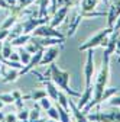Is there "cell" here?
<instances>
[{
    "instance_id": "1",
    "label": "cell",
    "mask_w": 120,
    "mask_h": 122,
    "mask_svg": "<svg viewBox=\"0 0 120 122\" xmlns=\"http://www.w3.org/2000/svg\"><path fill=\"white\" fill-rule=\"evenodd\" d=\"M49 79L59 87V89H62V92H65L67 95L72 96V97H80L81 93L77 90H74L71 89L69 86V79H71V74L69 71H65V70H61L56 64H49Z\"/></svg>"
},
{
    "instance_id": "2",
    "label": "cell",
    "mask_w": 120,
    "mask_h": 122,
    "mask_svg": "<svg viewBox=\"0 0 120 122\" xmlns=\"http://www.w3.org/2000/svg\"><path fill=\"white\" fill-rule=\"evenodd\" d=\"M113 32V28H104V29H100L98 32H96L94 35H91L85 42H83L78 50L80 51H87V50H94L97 47H106V44H107V39L110 36V34Z\"/></svg>"
},
{
    "instance_id": "3",
    "label": "cell",
    "mask_w": 120,
    "mask_h": 122,
    "mask_svg": "<svg viewBox=\"0 0 120 122\" xmlns=\"http://www.w3.org/2000/svg\"><path fill=\"white\" fill-rule=\"evenodd\" d=\"M90 122H120V108H111L106 111H97L87 113Z\"/></svg>"
},
{
    "instance_id": "4",
    "label": "cell",
    "mask_w": 120,
    "mask_h": 122,
    "mask_svg": "<svg viewBox=\"0 0 120 122\" xmlns=\"http://www.w3.org/2000/svg\"><path fill=\"white\" fill-rule=\"evenodd\" d=\"M32 36H36V38H61V39H65V35L61 32V30H58L56 28L51 26L49 23L39 25L32 32Z\"/></svg>"
},
{
    "instance_id": "5",
    "label": "cell",
    "mask_w": 120,
    "mask_h": 122,
    "mask_svg": "<svg viewBox=\"0 0 120 122\" xmlns=\"http://www.w3.org/2000/svg\"><path fill=\"white\" fill-rule=\"evenodd\" d=\"M87 58L84 66V77H85V86H91L93 79L96 74V66H94V50H87Z\"/></svg>"
},
{
    "instance_id": "6",
    "label": "cell",
    "mask_w": 120,
    "mask_h": 122,
    "mask_svg": "<svg viewBox=\"0 0 120 122\" xmlns=\"http://www.w3.org/2000/svg\"><path fill=\"white\" fill-rule=\"evenodd\" d=\"M48 19L51 18H39V16H28L23 22H22V34H29L32 35V32L43 23H48Z\"/></svg>"
},
{
    "instance_id": "7",
    "label": "cell",
    "mask_w": 120,
    "mask_h": 122,
    "mask_svg": "<svg viewBox=\"0 0 120 122\" xmlns=\"http://www.w3.org/2000/svg\"><path fill=\"white\" fill-rule=\"evenodd\" d=\"M58 55H59V47L58 45H51V47H48L46 50H43V54H42L39 66H49V64H52Z\"/></svg>"
},
{
    "instance_id": "8",
    "label": "cell",
    "mask_w": 120,
    "mask_h": 122,
    "mask_svg": "<svg viewBox=\"0 0 120 122\" xmlns=\"http://www.w3.org/2000/svg\"><path fill=\"white\" fill-rule=\"evenodd\" d=\"M69 12V6H61L58 7L54 13H52V18L49 19V25L54 28H58L64 22V19H67V15Z\"/></svg>"
},
{
    "instance_id": "9",
    "label": "cell",
    "mask_w": 120,
    "mask_h": 122,
    "mask_svg": "<svg viewBox=\"0 0 120 122\" xmlns=\"http://www.w3.org/2000/svg\"><path fill=\"white\" fill-rule=\"evenodd\" d=\"M43 50L45 48H42V50H39L38 52H35V54H32V58H31V61L22 68V70H19V76L22 77L23 74H28V73H31L35 67H38L39 66V63H41V58H42V54H43Z\"/></svg>"
},
{
    "instance_id": "10",
    "label": "cell",
    "mask_w": 120,
    "mask_h": 122,
    "mask_svg": "<svg viewBox=\"0 0 120 122\" xmlns=\"http://www.w3.org/2000/svg\"><path fill=\"white\" fill-rule=\"evenodd\" d=\"M0 70H2V81L3 83H13V81H16L20 76H19V70L16 68H10V70H6L5 68V64L0 67Z\"/></svg>"
},
{
    "instance_id": "11",
    "label": "cell",
    "mask_w": 120,
    "mask_h": 122,
    "mask_svg": "<svg viewBox=\"0 0 120 122\" xmlns=\"http://www.w3.org/2000/svg\"><path fill=\"white\" fill-rule=\"evenodd\" d=\"M93 90H94V87H93V84L91 86H85V89H84V92L81 93V96H80V100H78V103H77V106L83 111L85 106L88 105V102L91 100V97H93Z\"/></svg>"
},
{
    "instance_id": "12",
    "label": "cell",
    "mask_w": 120,
    "mask_h": 122,
    "mask_svg": "<svg viewBox=\"0 0 120 122\" xmlns=\"http://www.w3.org/2000/svg\"><path fill=\"white\" fill-rule=\"evenodd\" d=\"M69 111H71V115L74 116V119H75V122H90V119L87 118V115L71 99H69Z\"/></svg>"
},
{
    "instance_id": "13",
    "label": "cell",
    "mask_w": 120,
    "mask_h": 122,
    "mask_svg": "<svg viewBox=\"0 0 120 122\" xmlns=\"http://www.w3.org/2000/svg\"><path fill=\"white\" fill-rule=\"evenodd\" d=\"M83 20V16H81V13L77 12L75 15H74V18L71 19L69 22V26H68V32H67V36H74V34L77 32V29H78V25L81 23Z\"/></svg>"
},
{
    "instance_id": "14",
    "label": "cell",
    "mask_w": 120,
    "mask_h": 122,
    "mask_svg": "<svg viewBox=\"0 0 120 122\" xmlns=\"http://www.w3.org/2000/svg\"><path fill=\"white\" fill-rule=\"evenodd\" d=\"M36 38V36H33ZM36 41L39 42V45L42 48H46V47H51V45H62L65 39H61V38H36Z\"/></svg>"
},
{
    "instance_id": "15",
    "label": "cell",
    "mask_w": 120,
    "mask_h": 122,
    "mask_svg": "<svg viewBox=\"0 0 120 122\" xmlns=\"http://www.w3.org/2000/svg\"><path fill=\"white\" fill-rule=\"evenodd\" d=\"M97 5H98V0H80L78 2L81 12H93L97 9Z\"/></svg>"
},
{
    "instance_id": "16",
    "label": "cell",
    "mask_w": 120,
    "mask_h": 122,
    "mask_svg": "<svg viewBox=\"0 0 120 122\" xmlns=\"http://www.w3.org/2000/svg\"><path fill=\"white\" fill-rule=\"evenodd\" d=\"M18 19H19V13L18 12H12V15H9V16L0 23V29H10L14 23L18 22Z\"/></svg>"
},
{
    "instance_id": "17",
    "label": "cell",
    "mask_w": 120,
    "mask_h": 122,
    "mask_svg": "<svg viewBox=\"0 0 120 122\" xmlns=\"http://www.w3.org/2000/svg\"><path fill=\"white\" fill-rule=\"evenodd\" d=\"M31 38H32V35H29V34H22V35H19V36H16V38L10 39V44H12V47L20 48V47H25L26 42H29V39H31ZM7 41H9V39H7Z\"/></svg>"
},
{
    "instance_id": "18",
    "label": "cell",
    "mask_w": 120,
    "mask_h": 122,
    "mask_svg": "<svg viewBox=\"0 0 120 122\" xmlns=\"http://www.w3.org/2000/svg\"><path fill=\"white\" fill-rule=\"evenodd\" d=\"M48 96L46 95V90L45 89H33L29 95H25L23 99H32V100H41L42 97Z\"/></svg>"
},
{
    "instance_id": "19",
    "label": "cell",
    "mask_w": 120,
    "mask_h": 122,
    "mask_svg": "<svg viewBox=\"0 0 120 122\" xmlns=\"http://www.w3.org/2000/svg\"><path fill=\"white\" fill-rule=\"evenodd\" d=\"M48 15H49V0H39L38 16L39 18H46Z\"/></svg>"
},
{
    "instance_id": "20",
    "label": "cell",
    "mask_w": 120,
    "mask_h": 122,
    "mask_svg": "<svg viewBox=\"0 0 120 122\" xmlns=\"http://www.w3.org/2000/svg\"><path fill=\"white\" fill-rule=\"evenodd\" d=\"M28 52H31V54H35V52H38L39 50H42V47H41V45H39V42L36 41V38H31V39H29V42H26V45H25V47H23Z\"/></svg>"
},
{
    "instance_id": "21",
    "label": "cell",
    "mask_w": 120,
    "mask_h": 122,
    "mask_svg": "<svg viewBox=\"0 0 120 122\" xmlns=\"http://www.w3.org/2000/svg\"><path fill=\"white\" fill-rule=\"evenodd\" d=\"M56 103H58L59 106H61V108H64L65 111L71 112V111H69V97L67 96V93H65V92H59Z\"/></svg>"
},
{
    "instance_id": "22",
    "label": "cell",
    "mask_w": 120,
    "mask_h": 122,
    "mask_svg": "<svg viewBox=\"0 0 120 122\" xmlns=\"http://www.w3.org/2000/svg\"><path fill=\"white\" fill-rule=\"evenodd\" d=\"M19 35H22V22H16V23H14V25L9 29L7 39L10 41V39L16 38V36H19Z\"/></svg>"
},
{
    "instance_id": "23",
    "label": "cell",
    "mask_w": 120,
    "mask_h": 122,
    "mask_svg": "<svg viewBox=\"0 0 120 122\" xmlns=\"http://www.w3.org/2000/svg\"><path fill=\"white\" fill-rule=\"evenodd\" d=\"M18 54H19V61L23 64V67H25V66L29 63V61H31V58H32V54H31V52H28L23 47H20V48H19Z\"/></svg>"
},
{
    "instance_id": "24",
    "label": "cell",
    "mask_w": 120,
    "mask_h": 122,
    "mask_svg": "<svg viewBox=\"0 0 120 122\" xmlns=\"http://www.w3.org/2000/svg\"><path fill=\"white\" fill-rule=\"evenodd\" d=\"M12 44H10V41H7V39H5L3 41V47H2V58L3 60H9L10 58V55H12Z\"/></svg>"
},
{
    "instance_id": "25",
    "label": "cell",
    "mask_w": 120,
    "mask_h": 122,
    "mask_svg": "<svg viewBox=\"0 0 120 122\" xmlns=\"http://www.w3.org/2000/svg\"><path fill=\"white\" fill-rule=\"evenodd\" d=\"M56 109H58V113H59V122H71V112L61 108L58 103H56Z\"/></svg>"
},
{
    "instance_id": "26",
    "label": "cell",
    "mask_w": 120,
    "mask_h": 122,
    "mask_svg": "<svg viewBox=\"0 0 120 122\" xmlns=\"http://www.w3.org/2000/svg\"><path fill=\"white\" fill-rule=\"evenodd\" d=\"M36 2V0H18V6L13 9V12H20V10H23V9H26V7H29L31 5H33Z\"/></svg>"
},
{
    "instance_id": "27",
    "label": "cell",
    "mask_w": 120,
    "mask_h": 122,
    "mask_svg": "<svg viewBox=\"0 0 120 122\" xmlns=\"http://www.w3.org/2000/svg\"><path fill=\"white\" fill-rule=\"evenodd\" d=\"M116 93H117V89L116 87H106V89H104V92H103V96H101V102L103 100H109Z\"/></svg>"
},
{
    "instance_id": "28",
    "label": "cell",
    "mask_w": 120,
    "mask_h": 122,
    "mask_svg": "<svg viewBox=\"0 0 120 122\" xmlns=\"http://www.w3.org/2000/svg\"><path fill=\"white\" fill-rule=\"evenodd\" d=\"M39 102V108L41 109H43V111H48L51 106H52V100L48 97V96H45V97H42L41 100H38Z\"/></svg>"
},
{
    "instance_id": "29",
    "label": "cell",
    "mask_w": 120,
    "mask_h": 122,
    "mask_svg": "<svg viewBox=\"0 0 120 122\" xmlns=\"http://www.w3.org/2000/svg\"><path fill=\"white\" fill-rule=\"evenodd\" d=\"M16 115H18V122H28L29 121V111L25 108L19 109V112Z\"/></svg>"
},
{
    "instance_id": "30",
    "label": "cell",
    "mask_w": 120,
    "mask_h": 122,
    "mask_svg": "<svg viewBox=\"0 0 120 122\" xmlns=\"http://www.w3.org/2000/svg\"><path fill=\"white\" fill-rule=\"evenodd\" d=\"M0 100L5 105H13L14 103V97L12 93H0Z\"/></svg>"
},
{
    "instance_id": "31",
    "label": "cell",
    "mask_w": 120,
    "mask_h": 122,
    "mask_svg": "<svg viewBox=\"0 0 120 122\" xmlns=\"http://www.w3.org/2000/svg\"><path fill=\"white\" fill-rule=\"evenodd\" d=\"M107 105L110 106V108H120V95H114L111 96L109 100H107Z\"/></svg>"
},
{
    "instance_id": "32",
    "label": "cell",
    "mask_w": 120,
    "mask_h": 122,
    "mask_svg": "<svg viewBox=\"0 0 120 122\" xmlns=\"http://www.w3.org/2000/svg\"><path fill=\"white\" fill-rule=\"evenodd\" d=\"M46 116L49 119H55V121H59V113H58V109L56 106H51V108L46 111Z\"/></svg>"
},
{
    "instance_id": "33",
    "label": "cell",
    "mask_w": 120,
    "mask_h": 122,
    "mask_svg": "<svg viewBox=\"0 0 120 122\" xmlns=\"http://www.w3.org/2000/svg\"><path fill=\"white\" fill-rule=\"evenodd\" d=\"M41 118V108L39 106H35L33 109L29 111V121H33V119H38Z\"/></svg>"
},
{
    "instance_id": "34",
    "label": "cell",
    "mask_w": 120,
    "mask_h": 122,
    "mask_svg": "<svg viewBox=\"0 0 120 122\" xmlns=\"http://www.w3.org/2000/svg\"><path fill=\"white\" fill-rule=\"evenodd\" d=\"M58 7H61V6H74V5H78V0H58L56 2Z\"/></svg>"
},
{
    "instance_id": "35",
    "label": "cell",
    "mask_w": 120,
    "mask_h": 122,
    "mask_svg": "<svg viewBox=\"0 0 120 122\" xmlns=\"http://www.w3.org/2000/svg\"><path fill=\"white\" fill-rule=\"evenodd\" d=\"M5 122H18V115L16 113H7L5 118H3Z\"/></svg>"
},
{
    "instance_id": "36",
    "label": "cell",
    "mask_w": 120,
    "mask_h": 122,
    "mask_svg": "<svg viewBox=\"0 0 120 122\" xmlns=\"http://www.w3.org/2000/svg\"><path fill=\"white\" fill-rule=\"evenodd\" d=\"M56 2H58V0H49V3H51V6H49V13H54V12L58 9Z\"/></svg>"
},
{
    "instance_id": "37",
    "label": "cell",
    "mask_w": 120,
    "mask_h": 122,
    "mask_svg": "<svg viewBox=\"0 0 120 122\" xmlns=\"http://www.w3.org/2000/svg\"><path fill=\"white\" fill-rule=\"evenodd\" d=\"M113 30L120 32V15L117 16V19H116V22H114V25H113Z\"/></svg>"
},
{
    "instance_id": "38",
    "label": "cell",
    "mask_w": 120,
    "mask_h": 122,
    "mask_svg": "<svg viewBox=\"0 0 120 122\" xmlns=\"http://www.w3.org/2000/svg\"><path fill=\"white\" fill-rule=\"evenodd\" d=\"M0 7H2V9H5V10H12V9H10V6L7 5V2H6V0H0Z\"/></svg>"
},
{
    "instance_id": "39",
    "label": "cell",
    "mask_w": 120,
    "mask_h": 122,
    "mask_svg": "<svg viewBox=\"0 0 120 122\" xmlns=\"http://www.w3.org/2000/svg\"><path fill=\"white\" fill-rule=\"evenodd\" d=\"M6 2H7V5L10 6V9H12V10L18 6V0H6Z\"/></svg>"
},
{
    "instance_id": "40",
    "label": "cell",
    "mask_w": 120,
    "mask_h": 122,
    "mask_svg": "<svg viewBox=\"0 0 120 122\" xmlns=\"http://www.w3.org/2000/svg\"><path fill=\"white\" fill-rule=\"evenodd\" d=\"M9 60H13V61H19V54L18 52H12V55H10V58Z\"/></svg>"
},
{
    "instance_id": "41",
    "label": "cell",
    "mask_w": 120,
    "mask_h": 122,
    "mask_svg": "<svg viewBox=\"0 0 120 122\" xmlns=\"http://www.w3.org/2000/svg\"><path fill=\"white\" fill-rule=\"evenodd\" d=\"M116 52L120 54V36H117V39H116Z\"/></svg>"
},
{
    "instance_id": "42",
    "label": "cell",
    "mask_w": 120,
    "mask_h": 122,
    "mask_svg": "<svg viewBox=\"0 0 120 122\" xmlns=\"http://www.w3.org/2000/svg\"><path fill=\"white\" fill-rule=\"evenodd\" d=\"M28 122H46V118H38V119H33V121H28Z\"/></svg>"
},
{
    "instance_id": "43",
    "label": "cell",
    "mask_w": 120,
    "mask_h": 122,
    "mask_svg": "<svg viewBox=\"0 0 120 122\" xmlns=\"http://www.w3.org/2000/svg\"><path fill=\"white\" fill-rule=\"evenodd\" d=\"M2 47H3V41H0V57H2Z\"/></svg>"
},
{
    "instance_id": "44",
    "label": "cell",
    "mask_w": 120,
    "mask_h": 122,
    "mask_svg": "<svg viewBox=\"0 0 120 122\" xmlns=\"http://www.w3.org/2000/svg\"><path fill=\"white\" fill-rule=\"evenodd\" d=\"M46 122H59V121H55V119H46Z\"/></svg>"
},
{
    "instance_id": "45",
    "label": "cell",
    "mask_w": 120,
    "mask_h": 122,
    "mask_svg": "<svg viewBox=\"0 0 120 122\" xmlns=\"http://www.w3.org/2000/svg\"><path fill=\"white\" fill-rule=\"evenodd\" d=\"M3 106H5V103H3L2 100H0V109H2V108H3Z\"/></svg>"
},
{
    "instance_id": "46",
    "label": "cell",
    "mask_w": 120,
    "mask_h": 122,
    "mask_svg": "<svg viewBox=\"0 0 120 122\" xmlns=\"http://www.w3.org/2000/svg\"><path fill=\"white\" fill-rule=\"evenodd\" d=\"M3 66V61H2V57H0V67Z\"/></svg>"
},
{
    "instance_id": "47",
    "label": "cell",
    "mask_w": 120,
    "mask_h": 122,
    "mask_svg": "<svg viewBox=\"0 0 120 122\" xmlns=\"http://www.w3.org/2000/svg\"><path fill=\"white\" fill-rule=\"evenodd\" d=\"M0 76H2V70H0Z\"/></svg>"
},
{
    "instance_id": "48",
    "label": "cell",
    "mask_w": 120,
    "mask_h": 122,
    "mask_svg": "<svg viewBox=\"0 0 120 122\" xmlns=\"http://www.w3.org/2000/svg\"><path fill=\"white\" fill-rule=\"evenodd\" d=\"M119 36H120V32H119Z\"/></svg>"
}]
</instances>
